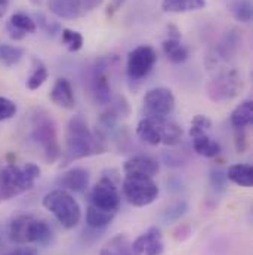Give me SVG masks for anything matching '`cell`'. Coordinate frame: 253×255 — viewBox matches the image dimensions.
I'll list each match as a JSON object with an SVG mask.
<instances>
[{
  "label": "cell",
  "instance_id": "obj_1",
  "mask_svg": "<svg viewBox=\"0 0 253 255\" xmlns=\"http://www.w3.org/2000/svg\"><path fill=\"white\" fill-rule=\"evenodd\" d=\"M104 141V136L90 132L87 122L83 119V116H73L67 125L65 132V162L105 153L107 147Z\"/></svg>",
  "mask_w": 253,
  "mask_h": 255
},
{
  "label": "cell",
  "instance_id": "obj_2",
  "mask_svg": "<svg viewBox=\"0 0 253 255\" xmlns=\"http://www.w3.org/2000/svg\"><path fill=\"white\" fill-rule=\"evenodd\" d=\"M40 174L39 165L33 162L24 163L22 166L13 163L4 166L0 172V196L3 199H10L31 190L40 178Z\"/></svg>",
  "mask_w": 253,
  "mask_h": 255
},
{
  "label": "cell",
  "instance_id": "obj_3",
  "mask_svg": "<svg viewBox=\"0 0 253 255\" xmlns=\"http://www.w3.org/2000/svg\"><path fill=\"white\" fill-rule=\"evenodd\" d=\"M9 239L16 245L36 244L48 247L52 241V230L42 220L31 215H18L9 226Z\"/></svg>",
  "mask_w": 253,
  "mask_h": 255
},
{
  "label": "cell",
  "instance_id": "obj_4",
  "mask_svg": "<svg viewBox=\"0 0 253 255\" xmlns=\"http://www.w3.org/2000/svg\"><path fill=\"white\" fill-rule=\"evenodd\" d=\"M31 138L43 150V156L48 163H54L61 157L63 151H61V145L58 142L57 124L43 110H39L33 116Z\"/></svg>",
  "mask_w": 253,
  "mask_h": 255
},
{
  "label": "cell",
  "instance_id": "obj_5",
  "mask_svg": "<svg viewBox=\"0 0 253 255\" xmlns=\"http://www.w3.org/2000/svg\"><path fill=\"white\" fill-rule=\"evenodd\" d=\"M43 206L58 220L64 229H74L82 218V209L77 200L63 189L48 193L43 197Z\"/></svg>",
  "mask_w": 253,
  "mask_h": 255
},
{
  "label": "cell",
  "instance_id": "obj_6",
  "mask_svg": "<svg viewBox=\"0 0 253 255\" xmlns=\"http://www.w3.org/2000/svg\"><path fill=\"white\" fill-rule=\"evenodd\" d=\"M159 186L153 177L126 172L123 180V194L130 205L136 208H144L151 205L159 196Z\"/></svg>",
  "mask_w": 253,
  "mask_h": 255
},
{
  "label": "cell",
  "instance_id": "obj_7",
  "mask_svg": "<svg viewBox=\"0 0 253 255\" xmlns=\"http://www.w3.org/2000/svg\"><path fill=\"white\" fill-rule=\"evenodd\" d=\"M243 89V79L239 70L230 68L218 73L206 85V95L213 103H227L234 100Z\"/></svg>",
  "mask_w": 253,
  "mask_h": 255
},
{
  "label": "cell",
  "instance_id": "obj_8",
  "mask_svg": "<svg viewBox=\"0 0 253 255\" xmlns=\"http://www.w3.org/2000/svg\"><path fill=\"white\" fill-rule=\"evenodd\" d=\"M157 63V52L150 45L136 46L127 55V77L133 82L145 79Z\"/></svg>",
  "mask_w": 253,
  "mask_h": 255
},
{
  "label": "cell",
  "instance_id": "obj_9",
  "mask_svg": "<svg viewBox=\"0 0 253 255\" xmlns=\"http://www.w3.org/2000/svg\"><path fill=\"white\" fill-rule=\"evenodd\" d=\"M89 205L108 212H117L120 208V193L111 177H102L89 194Z\"/></svg>",
  "mask_w": 253,
  "mask_h": 255
},
{
  "label": "cell",
  "instance_id": "obj_10",
  "mask_svg": "<svg viewBox=\"0 0 253 255\" xmlns=\"http://www.w3.org/2000/svg\"><path fill=\"white\" fill-rule=\"evenodd\" d=\"M113 61H116V58H111V57L102 58L93 67V71L89 80V88H90V94L93 100L98 104H110V101L113 100L111 82L108 76V68H111Z\"/></svg>",
  "mask_w": 253,
  "mask_h": 255
},
{
  "label": "cell",
  "instance_id": "obj_11",
  "mask_svg": "<svg viewBox=\"0 0 253 255\" xmlns=\"http://www.w3.org/2000/svg\"><path fill=\"white\" fill-rule=\"evenodd\" d=\"M175 95L168 88H154L144 97V107L148 118H168L175 110Z\"/></svg>",
  "mask_w": 253,
  "mask_h": 255
},
{
  "label": "cell",
  "instance_id": "obj_12",
  "mask_svg": "<svg viewBox=\"0 0 253 255\" xmlns=\"http://www.w3.org/2000/svg\"><path fill=\"white\" fill-rule=\"evenodd\" d=\"M132 250L138 255H162L165 251L163 236L159 227H150L132 242Z\"/></svg>",
  "mask_w": 253,
  "mask_h": 255
},
{
  "label": "cell",
  "instance_id": "obj_13",
  "mask_svg": "<svg viewBox=\"0 0 253 255\" xmlns=\"http://www.w3.org/2000/svg\"><path fill=\"white\" fill-rule=\"evenodd\" d=\"M89 180H90L89 171L83 168H73L64 172L63 175H60V178L57 180V184L60 189L65 191L83 193L89 187Z\"/></svg>",
  "mask_w": 253,
  "mask_h": 255
},
{
  "label": "cell",
  "instance_id": "obj_14",
  "mask_svg": "<svg viewBox=\"0 0 253 255\" xmlns=\"http://www.w3.org/2000/svg\"><path fill=\"white\" fill-rule=\"evenodd\" d=\"M6 30H7L10 39L21 40L27 34L36 33L37 24L30 15H27L24 12H15L13 15H10L7 24H6Z\"/></svg>",
  "mask_w": 253,
  "mask_h": 255
},
{
  "label": "cell",
  "instance_id": "obj_15",
  "mask_svg": "<svg viewBox=\"0 0 253 255\" xmlns=\"http://www.w3.org/2000/svg\"><path fill=\"white\" fill-rule=\"evenodd\" d=\"M49 97H51V101L55 106L65 109V110L74 109V106H76V97H74L73 86H71L70 80L65 79V77L57 79Z\"/></svg>",
  "mask_w": 253,
  "mask_h": 255
},
{
  "label": "cell",
  "instance_id": "obj_16",
  "mask_svg": "<svg viewBox=\"0 0 253 255\" xmlns=\"http://www.w3.org/2000/svg\"><path fill=\"white\" fill-rule=\"evenodd\" d=\"M159 171H160L159 162L145 154L133 156L125 163V172H136V174L154 177L159 174Z\"/></svg>",
  "mask_w": 253,
  "mask_h": 255
},
{
  "label": "cell",
  "instance_id": "obj_17",
  "mask_svg": "<svg viewBox=\"0 0 253 255\" xmlns=\"http://www.w3.org/2000/svg\"><path fill=\"white\" fill-rule=\"evenodd\" d=\"M48 4L51 12L63 19H74L83 13L82 0H48Z\"/></svg>",
  "mask_w": 253,
  "mask_h": 255
},
{
  "label": "cell",
  "instance_id": "obj_18",
  "mask_svg": "<svg viewBox=\"0 0 253 255\" xmlns=\"http://www.w3.org/2000/svg\"><path fill=\"white\" fill-rule=\"evenodd\" d=\"M136 133L138 136L150 144V145H159L162 144V136H160V129L157 125V121L154 118H148L145 116L144 119H141L136 125Z\"/></svg>",
  "mask_w": 253,
  "mask_h": 255
},
{
  "label": "cell",
  "instance_id": "obj_19",
  "mask_svg": "<svg viewBox=\"0 0 253 255\" xmlns=\"http://www.w3.org/2000/svg\"><path fill=\"white\" fill-rule=\"evenodd\" d=\"M157 121V125L160 129L162 144L166 145H176L182 139V128L178 124L168 121V118H154Z\"/></svg>",
  "mask_w": 253,
  "mask_h": 255
},
{
  "label": "cell",
  "instance_id": "obj_20",
  "mask_svg": "<svg viewBox=\"0 0 253 255\" xmlns=\"http://www.w3.org/2000/svg\"><path fill=\"white\" fill-rule=\"evenodd\" d=\"M227 180L240 186V187H252L253 184V169L248 163H236L228 168Z\"/></svg>",
  "mask_w": 253,
  "mask_h": 255
},
{
  "label": "cell",
  "instance_id": "obj_21",
  "mask_svg": "<svg viewBox=\"0 0 253 255\" xmlns=\"http://www.w3.org/2000/svg\"><path fill=\"white\" fill-rule=\"evenodd\" d=\"M163 52L166 58L172 64H182L185 63L190 57L188 48L181 43L179 39H166L163 42Z\"/></svg>",
  "mask_w": 253,
  "mask_h": 255
},
{
  "label": "cell",
  "instance_id": "obj_22",
  "mask_svg": "<svg viewBox=\"0 0 253 255\" xmlns=\"http://www.w3.org/2000/svg\"><path fill=\"white\" fill-rule=\"evenodd\" d=\"M230 122L234 129H246L253 124V101L246 100L234 109Z\"/></svg>",
  "mask_w": 253,
  "mask_h": 255
},
{
  "label": "cell",
  "instance_id": "obj_23",
  "mask_svg": "<svg viewBox=\"0 0 253 255\" xmlns=\"http://www.w3.org/2000/svg\"><path fill=\"white\" fill-rule=\"evenodd\" d=\"M99 255H138L132 250V242L126 235H116L99 251Z\"/></svg>",
  "mask_w": 253,
  "mask_h": 255
},
{
  "label": "cell",
  "instance_id": "obj_24",
  "mask_svg": "<svg viewBox=\"0 0 253 255\" xmlns=\"http://www.w3.org/2000/svg\"><path fill=\"white\" fill-rule=\"evenodd\" d=\"M192 139V148L197 154L203 157H216L221 153V144L210 138L207 133L197 135Z\"/></svg>",
  "mask_w": 253,
  "mask_h": 255
},
{
  "label": "cell",
  "instance_id": "obj_25",
  "mask_svg": "<svg viewBox=\"0 0 253 255\" xmlns=\"http://www.w3.org/2000/svg\"><path fill=\"white\" fill-rule=\"evenodd\" d=\"M116 214L114 212H108V211H102L99 208H95L92 205L87 206L86 209V223L90 229L93 230H101L105 229L107 226L111 224V221L114 220Z\"/></svg>",
  "mask_w": 253,
  "mask_h": 255
},
{
  "label": "cell",
  "instance_id": "obj_26",
  "mask_svg": "<svg viewBox=\"0 0 253 255\" xmlns=\"http://www.w3.org/2000/svg\"><path fill=\"white\" fill-rule=\"evenodd\" d=\"M206 6V0H163L162 7L170 13H185L200 10Z\"/></svg>",
  "mask_w": 253,
  "mask_h": 255
},
{
  "label": "cell",
  "instance_id": "obj_27",
  "mask_svg": "<svg viewBox=\"0 0 253 255\" xmlns=\"http://www.w3.org/2000/svg\"><path fill=\"white\" fill-rule=\"evenodd\" d=\"M48 76H49V73H48L45 63L39 58H33V70L25 82L27 89H30V91L39 89L48 80Z\"/></svg>",
  "mask_w": 253,
  "mask_h": 255
},
{
  "label": "cell",
  "instance_id": "obj_28",
  "mask_svg": "<svg viewBox=\"0 0 253 255\" xmlns=\"http://www.w3.org/2000/svg\"><path fill=\"white\" fill-rule=\"evenodd\" d=\"M25 51L19 46L0 43V63L6 67H12L24 58Z\"/></svg>",
  "mask_w": 253,
  "mask_h": 255
},
{
  "label": "cell",
  "instance_id": "obj_29",
  "mask_svg": "<svg viewBox=\"0 0 253 255\" xmlns=\"http://www.w3.org/2000/svg\"><path fill=\"white\" fill-rule=\"evenodd\" d=\"M231 15L240 22H249L252 19V1L251 0H233L228 4Z\"/></svg>",
  "mask_w": 253,
  "mask_h": 255
},
{
  "label": "cell",
  "instance_id": "obj_30",
  "mask_svg": "<svg viewBox=\"0 0 253 255\" xmlns=\"http://www.w3.org/2000/svg\"><path fill=\"white\" fill-rule=\"evenodd\" d=\"M61 39H63L64 46L70 52H79L83 48V36L79 31H74L70 28H63Z\"/></svg>",
  "mask_w": 253,
  "mask_h": 255
},
{
  "label": "cell",
  "instance_id": "obj_31",
  "mask_svg": "<svg viewBox=\"0 0 253 255\" xmlns=\"http://www.w3.org/2000/svg\"><path fill=\"white\" fill-rule=\"evenodd\" d=\"M187 211H188V203L185 200H176L163 212V220L168 223L169 221H178L187 214Z\"/></svg>",
  "mask_w": 253,
  "mask_h": 255
},
{
  "label": "cell",
  "instance_id": "obj_32",
  "mask_svg": "<svg viewBox=\"0 0 253 255\" xmlns=\"http://www.w3.org/2000/svg\"><path fill=\"white\" fill-rule=\"evenodd\" d=\"M212 128V121L204 116V115H197L192 122H191L190 128V136L194 138L197 135H203V133H207Z\"/></svg>",
  "mask_w": 253,
  "mask_h": 255
},
{
  "label": "cell",
  "instance_id": "obj_33",
  "mask_svg": "<svg viewBox=\"0 0 253 255\" xmlns=\"http://www.w3.org/2000/svg\"><path fill=\"white\" fill-rule=\"evenodd\" d=\"M16 104L4 97H0V122L12 119L16 115Z\"/></svg>",
  "mask_w": 253,
  "mask_h": 255
},
{
  "label": "cell",
  "instance_id": "obj_34",
  "mask_svg": "<svg viewBox=\"0 0 253 255\" xmlns=\"http://www.w3.org/2000/svg\"><path fill=\"white\" fill-rule=\"evenodd\" d=\"M248 147V135L245 129H236V148L239 153H243Z\"/></svg>",
  "mask_w": 253,
  "mask_h": 255
},
{
  "label": "cell",
  "instance_id": "obj_35",
  "mask_svg": "<svg viewBox=\"0 0 253 255\" xmlns=\"http://www.w3.org/2000/svg\"><path fill=\"white\" fill-rule=\"evenodd\" d=\"M225 181H227V175L221 171H213L212 175H210V183L212 186L216 189V190H222L224 186H225Z\"/></svg>",
  "mask_w": 253,
  "mask_h": 255
},
{
  "label": "cell",
  "instance_id": "obj_36",
  "mask_svg": "<svg viewBox=\"0 0 253 255\" xmlns=\"http://www.w3.org/2000/svg\"><path fill=\"white\" fill-rule=\"evenodd\" d=\"M125 1H126V0H110V3L107 4V9H105L107 18L111 19V18L122 9V6L125 4Z\"/></svg>",
  "mask_w": 253,
  "mask_h": 255
},
{
  "label": "cell",
  "instance_id": "obj_37",
  "mask_svg": "<svg viewBox=\"0 0 253 255\" xmlns=\"http://www.w3.org/2000/svg\"><path fill=\"white\" fill-rule=\"evenodd\" d=\"M39 19H42V21H40V24L43 25V28H45L49 34H52V36H54V34L60 30V25H58V24H52V22L46 21V19H45V16L39 15Z\"/></svg>",
  "mask_w": 253,
  "mask_h": 255
},
{
  "label": "cell",
  "instance_id": "obj_38",
  "mask_svg": "<svg viewBox=\"0 0 253 255\" xmlns=\"http://www.w3.org/2000/svg\"><path fill=\"white\" fill-rule=\"evenodd\" d=\"M104 0H82V7H83V12H87V10H93L96 9L98 6L102 4Z\"/></svg>",
  "mask_w": 253,
  "mask_h": 255
},
{
  "label": "cell",
  "instance_id": "obj_39",
  "mask_svg": "<svg viewBox=\"0 0 253 255\" xmlns=\"http://www.w3.org/2000/svg\"><path fill=\"white\" fill-rule=\"evenodd\" d=\"M9 255H37L36 250L33 248H28V247H22V248H16L13 250Z\"/></svg>",
  "mask_w": 253,
  "mask_h": 255
},
{
  "label": "cell",
  "instance_id": "obj_40",
  "mask_svg": "<svg viewBox=\"0 0 253 255\" xmlns=\"http://www.w3.org/2000/svg\"><path fill=\"white\" fill-rule=\"evenodd\" d=\"M7 7H9V0H0V18L6 13Z\"/></svg>",
  "mask_w": 253,
  "mask_h": 255
},
{
  "label": "cell",
  "instance_id": "obj_41",
  "mask_svg": "<svg viewBox=\"0 0 253 255\" xmlns=\"http://www.w3.org/2000/svg\"><path fill=\"white\" fill-rule=\"evenodd\" d=\"M30 1H31L33 4H42V3H43L45 0H30Z\"/></svg>",
  "mask_w": 253,
  "mask_h": 255
}]
</instances>
